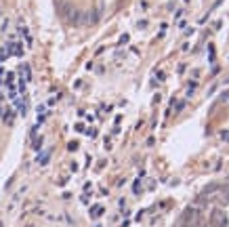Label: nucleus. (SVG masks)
<instances>
[{"label":"nucleus","mask_w":229,"mask_h":227,"mask_svg":"<svg viewBox=\"0 0 229 227\" xmlns=\"http://www.w3.org/2000/svg\"><path fill=\"white\" fill-rule=\"evenodd\" d=\"M19 74H21L19 78L28 84L30 80H32V67H30V63H21V65H19Z\"/></svg>","instance_id":"1"},{"label":"nucleus","mask_w":229,"mask_h":227,"mask_svg":"<svg viewBox=\"0 0 229 227\" xmlns=\"http://www.w3.org/2000/svg\"><path fill=\"white\" fill-rule=\"evenodd\" d=\"M15 116H17L15 107H4V112H2V122L11 126V124L15 122Z\"/></svg>","instance_id":"2"},{"label":"nucleus","mask_w":229,"mask_h":227,"mask_svg":"<svg viewBox=\"0 0 229 227\" xmlns=\"http://www.w3.org/2000/svg\"><path fill=\"white\" fill-rule=\"evenodd\" d=\"M51 153H53L51 149H44V151H40L38 156H36V162H38L40 166H46V164H48V160H51Z\"/></svg>","instance_id":"3"},{"label":"nucleus","mask_w":229,"mask_h":227,"mask_svg":"<svg viewBox=\"0 0 229 227\" xmlns=\"http://www.w3.org/2000/svg\"><path fill=\"white\" fill-rule=\"evenodd\" d=\"M103 212H105V208H103V206H99V204L91 208V217H93V219H99V217H101Z\"/></svg>","instance_id":"4"},{"label":"nucleus","mask_w":229,"mask_h":227,"mask_svg":"<svg viewBox=\"0 0 229 227\" xmlns=\"http://www.w3.org/2000/svg\"><path fill=\"white\" fill-rule=\"evenodd\" d=\"M198 88V82H196V80H191V82L187 84V93H185V95H187V97H191L193 95V90H196Z\"/></svg>","instance_id":"5"},{"label":"nucleus","mask_w":229,"mask_h":227,"mask_svg":"<svg viewBox=\"0 0 229 227\" xmlns=\"http://www.w3.org/2000/svg\"><path fill=\"white\" fill-rule=\"evenodd\" d=\"M42 143H44V137H38L36 141H34V143H32V147H34V149H36V151H40V147H42Z\"/></svg>","instance_id":"6"},{"label":"nucleus","mask_w":229,"mask_h":227,"mask_svg":"<svg viewBox=\"0 0 229 227\" xmlns=\"http://www.w3.org/2000/svg\"><path fill=\"white\" fill-rule=\"evenodd\" d=\"M128 40H130V36H128V34H122V36H120V42H118V44H120V47H124V44H128Z\"/></svg>","instance_id":"7"},{"label":"nucleus","mask_w":229,"mask_h":227,"mask_svg":"<svg viewBox=\"0 0 229 227\" xmlns=\"http://www.w3.org/2000/svg\"><path fill=\"white\" fill-rule=\"evenodd\" d=\"M208 61L214 63V47H208Z\"/></svg>","instance_id":"8"},{"label":"nucleus","mask_w":229,"mask_h":227,"mask_svg":"<svg viewBox=\"0 0 229 227\" xmlns=\"http://www.w3.org/2000/svg\"><path fill=\"white\" fill-rule=\"evenodd\" d=\"M67 149H69V151H76V149H78V141H69V143H67Z\"/></svg>","instance_id":"9"},{"label":"nucleus","mask_w":229,"mask_h":227,"mask_svg":"<svg viewBox=\"0 0 229 227\" xmlns=\"http://www.w3.org/2000/svg\"><path fill=\"white\" fill-rule=\"evenodd\" d=\"M8 25H11V21H8V19H4V21H2V25H0V30H2V32H6V30H8Z\"/></svg>","instance_id":"10"},{"label":"nucleus","mask_w":229,"mask_h":227,"mask_svg":"<svg viewBox=\"0 0 229 227\" xmlns=\"http://www.w3.org/2000/svg\"><path fill=\"white\" fill-rule=\"evenodd\" d=\"M76 131H78V133H86V128H84V124H82V122H78V124H76Z\"/></svg>","instance_id":"11"},{"label":"nucleus","mask_w":229,"mask_h":227,"mask_svg":"<svg viewBox=\"0 0 229 227\" xmlns=\"http://www.w3.org/2000/svg\"><path fill=\"white\" fill-rule=\"evenodd\" d=\"M221 139H225V141H229V131H223V133H221Z\"/></svg>","instance_id":"12"},{"label":"nucleus","mask_w":229,"mask_h":227,"mask_svg":"<svg viewBox=\"0 0 229 227\" xmlns=\"http://www.w3.org/2000/svg\"><path fill=\"white\" fill-rule=\"evenodd\" d=\"M183 105H185V101H179L177 105H174V107H177V112H181V110H183Z\"/></svg>","instance_id":"13"},{"label":"nucleus","mask_w":229,"mask_h":227,"mask_svg":"<svg viewBox=\"0 0 229 227\" xmlns=\"http://www.w3.org/2000/svg\"><path fill=\"white\" fill-rule=\"evenodd\" d=\"M2 112H4V107H0V118H2Z\"/></svg>","instance_id":"14"}]
</instances>
